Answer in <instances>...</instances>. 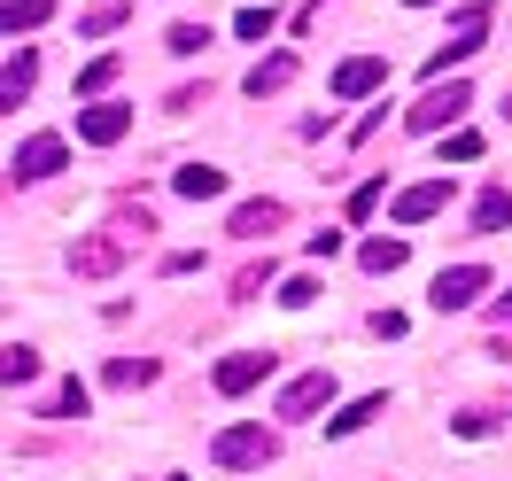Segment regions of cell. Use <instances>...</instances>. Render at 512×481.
I'll return each instance as SVG.
<instances>
[{
  "instance_id": "cb8c5ba5",
  "label": "cell",
  "mask_w": 512,
  "mask_h": 481,
  "mask_svg": "<svg viewBox=\"0 0 512 481\" xmlns=\"http://www.w3.org/2000/svg\"><path fill=\"white\" fill-rule=\"evenodd\" d=\"M109 78H117V55H94V63L78 70V94H101V86H109Z\"/></svg>"
},
{
  "instance_id": "4316f807",
  "label": "cell",
  "mask_w": 512,
  "mask_h": 481,
  "mask_svg": "<svg viewBox=\"0 0 512 481\" xmlns=\"http://www.w3.org/2000/svg\"><path fill=\"white\" fill-rule=\"evenodd\" d=\"M264 280H272V257H264V264H249V272H241V280H233V303H249V295L264 288Z\"/></svg>"
},
{
  "instance_id": "2e32d148",
  "label": "cell",
  "mask_w": 512,
  "mask_h": 481,
  "mask_svg": "<svg viewBox=\"0 0 512 481\" xmlns=\"http://www.w3.org/2000/svg\"><path fill=\"white\" fill-rule=\"evenodd\" d=\"M288 78H295V55H272V63H256L249 78H241V86H249V94L264 101V94H280V86H288Z\"/></svg>"
},
{
  "instance_id": "d4e9b609",
  "label": "cell",
  "mask_w": 512,
  "mask_h": 481,
  "mask_svg": "<svg viewBox=\"0 0 512 481\" xmlns=\"http://www.w3.org/2000/svg\"><path fill=\"white\" fill-rule=\"evenodd\" d=\"M233 32H241V39H264V32H272V0H264V8H241V16H233Z\"/></svg>"
},
{
  "instance_id": "9c48e42d",
  "label": "cell",
  "mask_w": 512,
  "mask_h": 481,
  "mask_svg": "<svg viewBox=\"0 0 512 481\" xmlns=\"http://www.w3.org/2000/svg\"><path fill=\"white\" fill-rule=\"evenodd\" d=\"M373 86H388V55H350V63L334 70V94L342 101H365Z\"/></svg>"
},
{
  "instance_id": "ffe728a7",
  "label": "cell",
  "mask_w": 512,
  "mask_h": 481,
  "mask_svg": "<svg viewBox=\"0 0 512 481\" xmlns=\"http://www.w3.org/2000/svg\"><path fill=\"white\" fill-rule=\"evenodd\" d=\"M156 381V357H109V388H148Z\"/></svg>"
},
{
  "instance_id": "f1b7e54d",
  "label": "cell",
  "mask_w": 512,
  "mask_h": 481,
  "mask_svg": "<svg viewBox=\"0 0 512 481\" xmlns=\"http://www.w3.org/2000/svg\"><path fill=\"white\" fill-rule=\"evenodd\" d=\"M481 156V132H450V163H474Z\"/></svg>"
},
{
  "instance_id": "f546056e",
  "label": "cell",
  "mask_w": 512,
  "mask_h": 481,
  "mask_svg": "<svg viewBox=\"0 0 512 481\" xmlns=\"http://www.w3.org/2000/svg\"><path fill=\"white\" fill-rule=\"evenodd\" d=\"M373 202H381V179H365V187L350 194V218H373Z\"/></svg>"
},
{
  "instance_id": "52a82bcc",
  "label": "cell",
  "mask_w": 512,
  "mask_h": 481,
  "mask_svg": "<svg viewBox=\"0 0 512 481\" xmlns=\"http://www.w3.org/2000/svg\"><path fill=\"white\" fill-rule=\"evenodd\" d=\"M272 365H280L272 350H233V357H218V373H210V381H218V396H249Z\"/></svg>"
},
{
  "instance_id": "5bb4252c",
  "label": "cell",
  "mask_w": 512,
  "mask_h": 481,
  "mask_svg": "<svg viewBox=\"0 0 512 481\" xmlns=\"http://www.w3.org/2000/svg\"><path fill=\"white\" fill-rule=\"evenodd\" d=\"M388 412V396L381 388H373V396H357V404H342V412L326 419V435H357V427H373V419Z\"/></svg>"
},
{
  "instance_id": "d6986e66",
  "label": "cell",
  "mask_w": 512,
  "mask_h": 481,
  "mask_svg": "<svg viewBox=\"0 0 512 481\" xmlns=\"http://www.w3.org/2000/svg\"><path fill=\"white\" fill-rule=\"evenodd\" d=\"M474 225H481V233H505V225H512V194H505V187H489V194L474 202Z\"/></svg>"
},
{
  "instance_id": "ba28073f",
  "label": "cell",
  "mask_w": 512,
  "mask_h": 481,
  "mask_svg": "<svg viewBox=\"0 0 512 481\" xmlns=\"http://www.w3.org/2000/svg\"><path fill=\"white\" fill-rule=\"evenodd\" d=\"M125 132H132L125 101H94V109H78V140H86V148H117Z\"/></svg>"
},
{
  "instance_id": "603a6c76",
  "label": "cell",
  "mask_w": 512,
  "mask_h": 481,
  "mask_svg": "<svg viewBox=\"0 0 512 481\" xmlns=\"http://www.w3.org/2000/svg\"><path fill=\"white\" fill-rule=\"evenodd\" d=\"M210 47V24H171V55H202Z\"/></svg>"
},
{
  "instance_id": "277c9868",
  "label": "cell",
  "mask_w": 512,
  "mask_h": 481,
  "mask_svg": "<svg viewBox=\"0 0 512 481\" xmlns=\"http://www.w3.org/2000/svg\"><path fill=\"white\" fill-rule=\"evenodd\" d=\"M63 156H70V148L55 140V132H32V140L8 156V179H16V187H39V179H55V171H63Z\"/></svg>"
},
{
  "instance_id": "e0dca14e",
  "label": "cell",
  "mask_w": 512,
  "mask_h": 481,
  "mask_svg": "<svg viewBox=\"0 0 512 481\" xmlns=\"http://www.w3.org/2000/svg\"><path fill=\"white\" fill-rule=\"evenodd\" d=\"M0 381H8V388L39 381V350H24V342H8V350H0Z\"/></svg>"
},
{
  "instance_id": "83f0119b",
  "label": "cell",
  "mask_w": 512,
  "mask_h": 481,
  "mask_svg": "<svg viewBox=\"0 0 512 481\" xmlns=\"http://www.w3.org/2000/svg\"><path fill=\"white\" fill-rule=\"evenodd\" d=\"M163 272H171V280H187V272H202V249H171V257H163Z\"/></svg>"
},
{
  "instance_id": "6da1fadb",
  "label": "cell",
  "mask_w": 512,
  "mask_h": 481,
  "mask_svg": "<svg viewBox=\"0 0 512 481\" xmlns=\"http://www.w3.org/2000/svg\"><path fill=\"white\" fill-rule=\"evenodd\" d=\"M466 109H474V86H466V78H450V86H427L419 109H404V125H412V132H450Z\"/></svg>"
},
{
  "instance_id": "7402d4cb",
  "label": "cell",
  "mask_w": 512,
  "mask_h": 481,
  "mask_svg": "<svg viewBox=\"0 0 512 481\" xmlns=\"http://www.w3.org/2000/svg\"><path fill=\"white\" fill-rule=\"evenodd\" d=\"M117 24H125V0H101V8H86V24H78V32L101 39V32H117Z\"/></svg>"
},
{
  "instance_id": "8fae6325",
  "label": "cell",
  "mask_w": 512,
  "mask_h": 481,
  "mask_svg": "<svg viewBox=\"0 0 512 481\" xmlns=\"http://www.w3.org/2000/svg\"><path fill=\"white\" fill-rule=\"evenodd\" d=\"M443 202H450V179H419V187L396 194V225H427Z\"/></svg>"
},
{
  "instance_id": "5b68a950",
  "label": "cell",
  "mask_w": 512,
  "mask_h": 481,
  "mask_svg": "<svg viewBox=\"0 0 512 481\" xmlns=\"http://www.w3.org/2000/svg\"><path fill=\"white\" fill-rule=\"evenodd\" d=\"M125 249H132V225H109V233H94V241L70 249V272H78V280H101V272L125 264Z\"/></svg>"
},
{
  "instance_id": "30bf717a",
  "label": "cell",
  "mask_w": 512,
  "mask_h": 481,
  "mask_svg": "<svg viewBox=\"0 0 512 481\" xmlns=\"http://www.w3.org/2000/svg\"><path fill=\"white\" fill-rule=\"evenodd\" d=\"M326 396H334V373H303V381L280 388V419H311V412H326Z\"/></svg>"
},
{
  "instance_id": "9a60e30c",
  "label": "cell",
  "mask_w": 512,
  "mask_h": 481,
  "mask_svg": "<svg viewBox=\"0 0 512 481\" xmlns=\"http://www.w3.org/2000/svg\"><path fill=\"white\" fill-rule=\"evenodd\" d=\"M32 78H39V55H32V47H24V55H8V70H0V101L16 109V101L32 94Z\"/></svg>"
},
{
  "instance_id": "ac0fdd59",
  "label": "cell",
  "mask_w": 512,
  "mask_h": 481,
  "mask_svg": "<svg viewBox=\"0 0 512 481\" xmlns=\"http://www.w3.org/2000/svg\"><path fill=\"white\" fill-rule=\"evenodd\" d=\"M47 16H55V0H8V16H0V24H8V39H16V32H39Z\"/></svg>"
},
{
  "instance_id": "7a4b0ae2",
  "label": "cell",
  "mask_w": 512,
  "mask_h": 481,
  "mask_svg": "<svg viewBox=\"0 0 512 481\" xmlns=\"http://www.w3.org/2000/svg\"><path fill=\"white\" fill-rule=\"evenodd\" d=\"M481 39H489V8H458V16H450V39L435 47V55H427V78L443 86V78H450V63H466Z\"/></svg>"
},
{
  "instance_id": "4fadbf2b",
  "label": "cell",
  "mask_w": 512,
  "mask_h": 481,
  "mask_svg": "<svg viewBox=\"0 0 512 481\" xmlns=\"http://www.w3.org/2000/svg\"><path fill=\"white\" fill-rule=\"evenodd\" d=\"M280 225H288L280 202H241V210H233V233H241V241H264V233H280Z\"/></svg>"
},
{
  "instance_id": "8992f818",
  "label": "cell",
  "mask_w": 512,
  "mask_h": 481,
  "mask_svg": "<svg viewBox=\"0 0 512 481\" xmlns=\"http://www.w3.org/2000/svg\"><path fill=\"white\" fill-rule=\"evenodd\" d=\"M481 288H489V272H481V264H450V272H435V311H474L481 303Z\"/></svg>"
},
{
  "instance_id": "44dd1931",
  "label": "cell",
  "mask_w": 512,
  "mask_h": 481,
  "mask_svg": "<svg viewBox=\"0 0 512 481\" xmlns=\"http://www.w3.org/2000/svg\"><path fill=\"white\" fill-rule=\"evenodd\" d=\"M357 264H365V272H396V264H404V241H396V233H388V241H365Z\"/></svg>"
},
{
  "instance_id": "4dcf8cb0",
  "label": "cell",
  "mask_w": 512,
  "mask_h": 481,
  "mask_svg": "<svg viewBox=\"0 0 512 481\" xmlns=\"http://www.w3.org/2000/svg\"><path fill=\"white\" fill-rule=\"evenodd\" d=\"M489 319H497V326H512V295H497V303H489Z\"/></svg>"
},
{
  "instance_id": "7c38bea8",
  "label": "cell",
  "mask_w": 512,
  "mask_h": 481,
  "mask_svg": "<svg viewBox=\"0 0 512 481\" xmlns=\"http://www.w3.org/2000/svg\"><path fill=\"white\" fill-rule=\"evenodd\" d=\"M171 194L210 202V194H225V171H218V163H179V171H171Z\"/></svg>"
},
{
  "instance_id": "484cf974",
  "label": "cell",
  "mask_w": 512,
  "mask_h": 481,
  "mask_svg": "<svg viewBox=\"0 0 512 481\" xmlns=\"http://www.w3.org/2000/svg\"><path fill=\"white\" fill-rule=\"evenodd\" d=\"M86 404H94V396H86V381H70L63 396H55V419H86Z\"/></svg>"
},
{
  "instance_id": "3957f363",
  "label": "cell",
  "mask_w": 512,
  "mask_h": 481,
  "mask_svg": "<svg viewBox=\"0 0 512 481\" xmlns=\"http://www.w3.org/2000/svg\"><path fill=\"white\" fill-rule=\"evenodd\" d=\"M210 458L233 466V474H241V466H272V458H280V435H272V427H225L218 443H210Z\"/></svg>"
}]
</instances>
